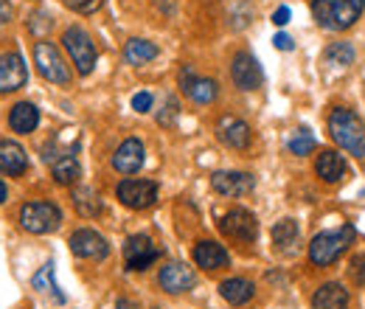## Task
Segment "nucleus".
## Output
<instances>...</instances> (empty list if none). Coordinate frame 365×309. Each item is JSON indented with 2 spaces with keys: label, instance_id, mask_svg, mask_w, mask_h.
<instances>
[{
  "label": "nucleus",
  "instance_id": "8",
  "mask_svg": "<svg viewBox=\"0 0 365 309\" xmlns=\"http://www.w3.org/2000/svg\"><path fill=\"white\" fill-rule=\"evenodd\" d=\"M220 231H222L228 239H233V242H253L256 233H259V222H256V217H253L250 211L233 208V211H228V214L220 220Z\"/></svg>",
  "mask_w": 365,
  "mask_h": 309
},
{
  "label": "nucleus",
  "instance_id": "26",
  "mask_svg": "<svg viewBox=\"0 0 365 309\" xmlns=\"http://www.w3.org/2000/svg\"><path fill=\"white\" fill-rule=\"evenodd\" d=\"M73 206H76V211L82 214V217H96V214H101V200H98V194L88 188V186H82V188H76L73 191Z\"/></svg>",
  "mask_w": 365,
  "mask_h": 309
},
{
  "label": "nucleus",
  "instance_id": "4",
  "mask_svg": "<svg viewBox=\"0 0 365 309\" xmlns=\"http://www.w3.org/2000/svg\"><path fill=\"white\" fill-rule=\"evenodd\" d=\"M20 222L26 231L31 233H51L59 228L62 222V211L53 206V203H46V200H34V203H26L23 211H20Z\"/></svg>",
  "mask_w": 365,
  "mask_h": 309
},
{
  "label": "nucleus",
  "instance_id": "19",
  "mask_svg": "<svg viewBox=\"0 0 365 309\" xmlns=\"http://www.w3.org/2000/svg\"><path fill=\"white\" fill-rule=\"evenodd\" d=\"M194 262L197 267H202V270H222V267H228V250L220 245V242H211V239H205V242H197L194 245Z\"/></svg>",
  "mask_w": 365,
  "mask_h": 309
},
{
  "label": "nucleus",
  "instance_id": "36",
  "mask_svg": "<svg viewBox=\"0 0 365 309\" xmlns=\"http://www.w3.org/2000/svg\"><path fill=\"white\" fill-rule=\"evenodd\" d=\"M273 23H275V26H287V23H289V9H287V6H281V9H275Z\"/></svg>",
  "mask_w": 365,
  "mask_h": 309
},
{
  "label": "nucleus",
  "instance_id": "5",
  "mask_svg": "<svg viewBox=\"0 0 365 309\" xmlns=\"http://www.w3.org/2000/svg\"><path fill=\"white\" fill-rule=\"evenodd\" d=\"M34 62H37L40 76L48 79V82H53V85H68V82H71V71H68L62 54L56 51L53 43L34 45Z\"/></svg>",
  "mask_w": 365,
  "mask_h": 309
},
{
  "label": "nucleus",
  "instance_id": "22",
  "mask_svg": "<svg viewBox=\"0 0 365 309\" xmlns=\"http://www.w3.org/2000/svg\"><path fill=\"white\" fill-rule=\"evenodd\" d=\"M312 309H349V293L343 284H323L312 298Z\"/></svg>",
  "mask_w": 365,
  "mask_h": 309
},
{
  "label": "nucleus",
  "instance_id": "25",
  "mask_svg": "<svg viewBox=\"0 0 365 309\" xmlns=\"http://www.w3.org/2000/svg\"><path fill=\"white\" fill-rule=\"evenodd\" d=\"M158 56V45H152L149 40H130L124 48V59L130 65H146Z\"/></svg>",
  "mask_w": 365,
  "mask_h": 309
},
{
  "label": "nucleus",
  "instance_id": "35",
  "mask_svg": "<svg viewBox=\"0 0 365 309\" xmlns=\"http://www.w3.org/2000/svg\"><path fill=\"white\" fill-rule=\"evenodd\" d=\"M149 107H152V93H135V96H133V110L149 113Z\"/></svg>",
  "mask_w": 365,
  "mask_h": 309
},
{
  "label": "nucleus",
  "instance_id": "39",
  "mask_svg": "<svg viewBox=\"0 0 365 309\" xmlns=\"http://www.w3.org/2000/svg\"><path fill=\"white\" fill-rule=\"evenodd\" d=\"M115 309H135V304H133V301H127V298H121V301H118V307Z\"/></svg>",
  "mask_w": 365,
  "mask_h": 309
},
{
  "label": "nucleus",
  "instance_id": "3",
  "mask_svg": "<svg viewBox=\"0 0 365 309\" xmlns=\"http://www.w3.org/2000/svg\"><path fill=\"white\" fill-rule=\"evenodd\" d=\"M354 242V228L351 225H343L340 231H326L318 233L309 245V262L318 267H326L331 262H337Z\"/></svg>",
  "mask_w": 365,
  "mask_h": 309
},
{
  "label": "nucleus",
  "instance_id": "27",
  "mask_svg": "<svg viewBox=\"0 0 365 309\" xmlns=\"http://www.w3.org/2000/svg\"><path fill=\"white\" fill-rule=\"evenodd\" d=\"M295 239H298V225H295V220H281L275 222L273 228V242L275 248H289V245H295Z\"/></svg>",
  "mask_w": 365,
  "mask_h": 309
},
{
  "label": "nucleus",
  "instance_id": "34",
  "mask_svg": "<svg viewBox=\"0 0 365 309\" xmlns=\"http://www.w3.org/2000/svg\"><path fill=\"white\" fill-rule=\"evenodd\" d=\"M29 29H31L34 34H46L48 29H51V23H48V14H34V17L29 20Z\"/></svg>",
  "mask_w": 365,
  "mask_h": 309
},
{
  "label": "nucleus",
  "instance_id": "1",
  "mask_svg": "<svg viewBox=\"0 0 365 309\" xmlns=\"http://www.w3.org/2000/svg\"><path fill=\"white\" fill-rule=\"evenodd\" d=\"M329 133L349 155L365 158V124L360 121V116H354L346 107H334L329 116Z\"/></svg>",
  "mask_w": 365,
  "mask_h": 309
},
{
  "label": "nucleus",
  "instance_id": "40",
  "mask_svg": "<svg viewBox=\"0 0 365 309\" xmlns=\"http://www.w3.org/2000/svg\"><path fill=\"white\" fill-rule=\"evenodd\" d=\"M6 200V186H3V180H0V203Z\"/></svg>",
  "mask_w": 365,
  "mask_h": 309
},
{
  "label": "nucleus",
  "instance_id": "33",
  "mask_svg": "<svg viewBox=\"0 0 365 309\" xmlns=\"http://www.w3.org/2000/svg\"><path fill=\"white\" fill-rule=\"evenodd\" d=\"M351 278H354V284H360V287L365 284V253L351 259Z\"/></svg>",
  "mask_w": 365,
  "mask_h": 309
},
{
  "label": "nucleus",
  "instance_id": "7",
  "mask_svg": "<svg viewBox=\"0 0 365 309\" xmlns=\"http://www.w3.org/2000/svg\"><path fill=\"white\" fill-rule=\"evenodd\" d=\"M118 200L127 206V208H135V211H143L149 206H155L158 200V186L152 180H124L118 188H115Z\"/></svg>",
  "mask_w": 365,
  "mask_h": 309
},
{
  "label": "nucleus",
  "instance_id": "18",
  "mask_svg": "<svg viewBox=\"0 0 365 309\" xmlns=\"http://www.w3.org/2000/svg\"><path fill=\"white\" fill-rule=\"evenodd\" d=\"M29 169V158H26V149L17 143V141H0V172L9 177L23 175Z\"/></svg>",
  "mask_w": 365,
  "mask_h": 309
},
{
  "label": "nucleus",
  "instance_id": "32",
  "mask_svg": "<svg viewBox=\"0 0 365 309\" xmlns=\"http://www.w3.org/2000/svg\"><path fill=\"white\" fill-rule=\"evenodd\" d=\"M175 118H178V101H175V98L169 96V98H166V104H163V113L158 116V121H160L163 127H169V124H172Z\"/></svg>",
  "mask_w": 365,
  "mask_h": 309
},
{
  "label": "nucleus",
  "instance_id": "20",
  "mask_svg": "<svg viewBox=\"0 0 365 309\" xmlns=\"http://www.w3.org/2000/svg\"><path fill=\"white\" fill-rule=\"evenodd\" d=\"M9 124H11L14 133H20V135L34 133L37 124H40V110H37L31 101H20V104L11 107V113H9Z\"/></svg>",
  "mask_w": 365,
  "mask_h": 309
},
{
  "label": "nucleus",
  "instance_id": "11",
  "mask_svg": "<svg viewBox=\"0 0 365 309\" xmlns=\"http://www.w3.org/2000/svg\"><path fill=\"white\" fill-rule=\"evenodd\" d=\"M124 259H127V267L130 270H146L158 259V248L149 236L138 233V236H130L127 245H124Z\"/></svg>",
  "mask_w": 365,
  "mask_h": 309
},
{
  "label": "nucleus",
  "instance_id": "2",
  "mask_svg": "<svg viewBox=\"0 0 365 309\" xmlns=\"http://www.w3.org/2000/svg\"><path fill=\"white\" fill-rule=\"evenodd\" d=\"M365 9V0H312V14L323 29L346 31L351 29Z\"/></svg>",
  "mask_w": 365,
  "mask_h": 309
},
{
  "label": "nucleus",
  "instance_id": "16",
  "mask_svg": "<svg viewBox=\"0 0 365 309\" xmlns=\"http://www.w3.org/2000/svg\"><path fill=\"white\" fill-rule=\"evenodd\" d=\"M143 143L138 141V138H127L118 149H115V155H113V166H115V172H121V175H135L138 169L143 166Z\"/></svg>",
  "mask_w": 365,
  "mask_h": 309
},
{
  "label": "nucleus",
  "instance_id": "31",
  "mask_svg": "<svg viewBox=\"0 0 365 309\" xmlns=\"http://www.w3.org/2000/svg\"><path fill=\"white\" fill-rule=\"evenodd\" d=\"M68 9H73V11H79V14H93V11H98L101 9V3L104 0H62Z\"/></svg>",
  "mask_w": 365,
  "mask_h": 309
},
{
  "label": "nucleus",
  "instance_id": "14",
  "mask_svg": "<svg viewBox=\"0 0 365 309\" xmlns=\"http://www.w3.org/2000/svg\"><path fill=\"white\" fill-rule=\"evenodd\" d=\"M180 88H182V93H185L191 101H197V104H211V101L217 98V93H220V85H217L214 79L194 76L188 68H182Z\"/></svg>",
  "mask_w": 365,
  "mask_h": 309
},
{
  "label": "nucleus",
  "instance_id": "37",
  "mask_svg": "<svg viewBox=\"0 0 365 309\" xmlns=\"http://www.w3.org/2000/svg\"><path fill=\"white\" fill-rule=\"evenodd\" d=\"M273 43H275V48H278V51H292V40H289L287 34H275Z\"/></svg>",
  "mask_w": 365,
  "mask_h": 309
},
{
  "label": "nucleus",
  "instance_id": "9",
  "mask_svg": "<svg viewBox=\"0 0 365 309\" xmlns=\"http://www.w3.org/2000/svg\"><path fill=\"white\" fill-rule=\"evenodd\" d=\"M71 250L79 256V259H104L110 253V245L101 233H96L91 228H82L71 236Z\"/></svg>",
  "mask_w": 365,
  "mask_h": 309
},
{
  "label": "nucleus",
  "instance_id": "21",
  "mask_svg": "<svg viewBox=\"0 0 365 309\" xmlns=\"http://www.w3.org/2000/svg\"><path fill=\"white\" fill-rule=\"evenodd\" d=\"M315 172H318V177L323 183H337V180H343V175H346V161L334 149H326V152L318 155Z\"/></svg>",
  "mask_w": 365,
  "mask_h": 309
},
{
  "label": "nucleus",
  "instance_id": "17",
  "mask_svg": "<svg viewBox=\"0 0 365 309\" xmlns=\"http://www.w3.org/2000/svg\"><path fill=\"white\" fill-rule=\"evenodd\" d=\"M217 135L230 149H247L250 146V127L236 116H222L217 124Z\"/></svg>",
  "mask_w": 365,
  "mask_h": 309
},
{
  "label": "nucleus",
  "instance_id": "10",
  "mask_svg": "<svg viewBox=\"0 0 365 309\" xmlns=\"http://www.w3.org/2000/svg\"><path fill=\"white\" fill-rule=\"evenodd\" d=\"M29 71L20 54H3L0 56V93H14L26 85Z\"/></svg>",
  "mask_w": 365,
  "mask_h": 309
},
{
  "label": "nucleus",
  "instance_id": "13",
  "mask_svg": "<svg viewBox=\"0 0 365 309\" xmlns=\"http://www.w3.org/2000/svg\"><path fill=\"white\" fill-rule=\"evenodd\" d=\"M214 191H220L222 197H245L256 188V180L247 172H217L211 177Z\"/></svg>",
  "mask_w": 365,
  "mask_h": 309
},
{
  "label": "nucleus",
  "instance_id": "12",
  "mask_svg": "<svg viewBox=\"0 0 365 309\" xmlns=\"http://www.w3.org/2000/svg\"><path fill=\"white\" fill-rule=\"evenodd\" d=\"M230 76L236 82V88L242 90H256L262 88V68L259 62L250 56V54H236L233 56V65H230Z\"/></svg>",
  "mask_w": 365,
  "mask_h": 309
},
{
  "label": "nucleus",
  "instance_id": "28",
  "mask_svg": "<svg viewBox=\"0 0 365 309\" xmlns=\"http://www.w3.org/2000/svg\"><path fill=\"white\" fill-rule=\"evenodd\" d=\"M326 62L340 65V68L351 65V62H354V45L351 43H334L331 48H326Z\"/></svg>",
  "mask_w": 365,
  "mask_h": 309
},
{
  "label": "nucleus",
  "instance_id": "24",
  "mask_svg": "<svg viewBox=\"0 0 365 309\" xmlns=\"http://www.w3.org/2000/svg\"><path fill=\"white\" fill-rule=\"evenodd\" d=\"M51 172H53V180L59 183V186H71V183H76L79 180V161L68 152V155H59L56 161H53V166H51Z\"/></svg>",
  "mask_w": 365,
  "mask_h": 309
},
{
  "label": "nucleus",
  "instance_id": "30",
  "mask_svg": "<svg viewBox=\"0 0 365 309\" xmlns=\"http://www.w3.org/2000/svg\"><path fill=\"white\" fill-rule=\"evenodd\" d=\"M31 284H34V290H53L56 301H59V304H65V295H62V293H56V284H53V265H51V262L43 265V270L31 278Z\"/></svg>",
  "mask_w": 365,
  "mask_h": 309
},
{
  "label": "nucleus",
  "instance_id": "6",
  "mask_svg": "<svg viewBox=\"0 0 365 309\" xmlns=\"http://www.w3.org/2000/svg\"><path fill=\"white\" fill-rule=\"evenodd\" d=\"M62 45H65V51L71 54L76 71H79L82 76H88L93 71V65H96V45L91 43V37H88L82 29H68L65 37H62Z\"/></svg>",
  "mask_w": 365,
  "mask_h": 309
},
{
  "label": "nucleus",
  "instance_id": "38",
  "mask_svg": "<svg viewBox=\"0 0 365 309\" xmlns=\"http://www.w3.org/2000/svg\"><path fill=\"white\" fill-rule=\"evenodd\" d=\"M9 20H11V6H9V0H0V26Z\"/></svg>",
  "mask_w": 365,
  "mask_h": 309
},
{
  "label": "nucleus",
  "instance_id": "29",
  "mask_svg": "<svg viewBox=\"0 0 365 309\" xmlns=\"http://www.w3.org/2000/svg\"><path fill=\"white\" fill-rule=\"evenodd\" d=\"M289 152L292 155H309L312 149H315V135L309 133L307 127H301V130H295L292 133V138H289Z\"/></svg>",
  "mask_w": 365,
  "mask_h": 309
},
{
  "label": "nucleus",
  "instance_id": "15",
  "mask_svg": "<svg viewBox=\"0 0 365 309\" xmlns=\"http://www.w3.org/2000/svg\"><path fill=\"white\" fill-rule=\"evenodd\" d=\"M160 287L166 290V293H172V295H178V293H185V290H191L194 284H197V275H194V270L188 265H182V262H172V265H166L160 270Z\"/></svg>",
  "mask_w": 365,
  "mask_h": 309
},
{
  "label": "nucleus",
  "instance_id": "23",
  "mask_svg": "<svg viewBox=\"0 0 365 309\" xmlns=\"http://www.w3.org/2000/svg\"><path fill=\"white\" fill-rule=\"evenodd\" d=\"M253 293H256V287H253L247 278H228V281L220 284V295H222L228 304H233V307L247 304V301L253 298Z\"/></svg>",
  "mask_w": 365,
  "mask_h": 309
}]
</instances>
